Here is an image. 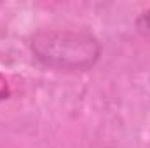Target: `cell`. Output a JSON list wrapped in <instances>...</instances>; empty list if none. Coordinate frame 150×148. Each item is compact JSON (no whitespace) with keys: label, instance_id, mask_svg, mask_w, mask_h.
Wrapping results in <instances>:
<instances>
[{"label":"cell","instance_id":"7a4b0ae2","mask_svg":"<svg viewBox=\"0 0 150 148\" xmlns=\"http://www.w3.org/2000/svg\"><path fill=\"white\" fill-rule=\"evenodd\" d=\"M134 28L140 35H143L145 38H150V11L142 12L134 19Z\"/></svg>","mask_w":150,"mask_h":148},{"label":"cell","instance_id":"6da1fadb","mask_svg":"<svg viewBox=\"0 0 150 148\" xmlns=\"http://www.w3.org/2000/svg\"><path fill=\"white\" fill-rule=\"evenodd\" d=\"M30 49L40 65L61 72L91 70L101 58L100 40L86 30H38L30 40Z\"/></svg>","mask_w":150,"mask_h":148},{"label":"cell","instance_id":"3957f363","mask_svg":"<svg viewBox=\"0 0 150 148\" xmlns=\"http://www.w3.org/2000/svg\"><path fill=\"white\" fill-rule=\"evenodd\" d=\"M11 96V89H9V84L5 80V77L0 73V99H7Z\"/></svg>","mask_w":150,"mask_h":148}]
</instances>
